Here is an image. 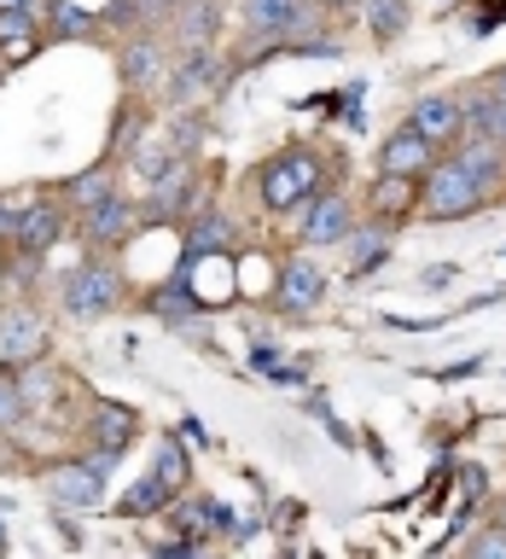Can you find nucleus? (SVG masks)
I'll return each instance as SVG.
<instances>
[{
  "instance_id": "423d86ee",
  "label": "nucleus",
  "mask_w": 506,
  "mask_h": 559,
  "mask_svg": "<svg viewBox=\"0 0 506 559\" xmlns=\"http://www.w3.org/2000/svg\"><path fill=\"white\" fill-rule=\"evenodd\" d=\"M321 297H326L321 262L314 257H286V269H279V280H274V309L279 314H309V309H321Z\"/></svg>"
},
{
  "instance_id": "20e7f679",
  "label": "nucleus",
  "mask_w": 506,
  "mask_h": 559,
  "mask_svg": "<svg viewBox=\"0 0 506 559\" xmlns=\"http://www.w3.org/2000/svg\"><path fill=\"white\" fill-rule=\"evenodd\" d=\"M47 344H52L47 338V321L29 304H7V309H0V361H7V367L41 361Z\"/></svg>"
},
{
  "instance_id": "39448f33",
  "label": "nucleus",
  "mask_w": 506,
  "mask_h": 559,
  "mask_svg": "<svg viewBox=\"0 0 506 559\" xmlns=\"http://www.w3.org/2000/svg\"><path fill=\"white\" fill-rule=\"evenodd\" d=\"M47 496L59 501V507H76V513H87V507H99V496H105V466L94 461V454L47 466Z\"/></svg>"
},
{
  "instance_id": "72a5a7b5",
  "label": "nucleus",
  "mask_w": 506,
  "mask_h": 559,
  "mask_svg": "<svg viewBox=\"0 0 506 559\" xmlns=\"http://www.w3.org/2000/svg\"><path fill=\"white\" fill-rule=\"evenodd\" d=\"M0 7H17V12H35V17H41V24H47V17H52V0H0Z\"/></svg>"
},
{
  "instance_id": "bb28decb",
  "label": "nucleus",
  "mask_w": 506,
  "mask_h": 559,
  "mask_svg": "<svg viewBox=\"0 0 506 559\" xmlns=\"http://www.w3.org/2000/svg\"><path fill=\"white\" fill-rule=\"evenodd\" d=\"M174 17H181V41L186 47H204L209 29H216V0H186Z\"/></svg>"
},
{
  "instance_id": "cd10ccee",
  "label": "nucleus",
  "mask_w": 506,
  "mask_h": 559,
  "mask_svg": "<svg viewBox=\"0 0 506 559\" xmlns=\"http://www.w3.org/2000/svg\"><path fill=\"white\" fill-rule=\"evenodd\" d=\"M24 414H29V402H24V384H17V373H7V367H0V431L24 426Z\"/></svg>"
},
{
  "instance_id": "7ed1b4c3",
  "label": "nucleus",
  "mask_w": 506,
  "mask_h": 559,
  "mask_svg": "<svg viewBox=\"0 0 506 559\" xmlns=\"http://www.w3.org/2000/svg\"><path fill=\"white\" fill-rule=\"evenodd\" d=\"M122 304V274L111 262H82L76 274L64 280V314L70 321H99V314H111Z\"/></svg>"
},
{
  "instance_id": "9b49d317",
  "label": "nucleus",
  "mask_w": 506,
  "mask_h": 559,
  "mask_svg": "<svg viewBox=\"0 0 506 559\" xmlns=\"http://www.w3.org/2000/svg\"><path fill=\"white\" fill-rule=\"evenodd\" d=\"M366 210H373L378 222H401V216H413V210H419V181H413V175H390V169H378L373 192H366Z\"/></svg>"
},
{
  "instance_id": "f257e3e1",
  "label": "nucleus",
  "mask_w": 506,
  "mask_h": 559,
  "mask_svg": "<svg viewBox=\"0 0 506 559\" xmlns=\"http://www.w3.org/2000/svg\"><path fill=\"white\" fill-rule=\"evenodd\" d=\"M483 204H489V187L460 164V157L431 164L425 181H419V216L425 222H466V216H478Z\"/></svg>"
},
{
  "instance_id": "6ab92c4d",
  "label": "nucleus",
  "mask_w": 506,
  "mask_h": 559,
  "mask_svg": "<svg viewBox=\"0 0 506 559\" xmlns=\"http://www.w3.org/2000/svg\"><path fill=\"white\" fill-rule=\"evenodd\" d=\"M105 199H117V192H111V169H105V164H94V169H82V175H70V181H64V204L82 210V216L94 204H105Z\"/></svg>"
},
{
  "instance_id": "b1692460",
  "label": "nucleus",
  "mask_w": 506,
  "mask_h": 559,
  "mask_svg": "<svg viewBox=\"0 0 506 559\" xmlns=\"http://www.w3.org/2000/svg\"><path fill=\"white\" fill-rule=\"evenodd\" d=\"M169 496H174V489L152 472V478H140L129 496H122V519H152L157 507H169Z\"/></svg>"
},
{
  "instance_id": "f704fd0d",
  "label": "nucleus",
  "mask_w": 506,
  "mask_h": 559,
  "mask_svg": "<svg viewBox=\"0 0 506 559\" xmlns=\"http://www.w3.org/2000/svg\"><path fill=\"white\" fill-rule=\"evenodd\" d=\"M17 216H24V210H17ZM17 216H12V210H0V239H12V234H17Z\"/></svg>"
},
{
  "instance_id": "dca6fc26",
  "label": "nucleus",
  "mask_w": 506,
  "mask_h": 559,
  "mask_svg": "<svg viewBox=\"0 0 506 559\" xmlns=\"http://www.w3.org/2000/svg\"><path fill=\"white\" fill-rule=\"evenodd\" d=\"M35 35H41V17L35 12H17V7H0V52L7 64H24L35 52Z\"/></svg>"
},
{
  "instance_id": "0eeeda50",
  "label": "nucleus",
  "mask_w": 506,
  "mask_h": 559,
  "mask_svg": "<svg viewBox=\"0 0 506 559\" xmlns=\"http://www.w3.org/2000/svg\"><path fill=\"white\" fill-rule=\"evenodd\" d=\"M431 164H436V140H425L413 122L390 129V140L378 146V169H390V175H413V181H425Z\"/></svg>"
},
{
  "instance_id": "a211bd4d",
  "label": "nucleus",
  "mask_w": 506,
  "mask_h": 559,
  "mask_svg": "<svg viewBox=\"0 0 506 559\" xmlns=\"http://www.w3.org/2000/svg\"><path fill=\"white\" fill-rule=\"evenodd\" d=\"M466 129H478V134L506 146V87L501 82H495V94H471L466 99Z\"/></svg>"
},
{
  "instance_id": "393cba45",
  "label": "nucleus",
  "mask_w": 506,
  "mask_h": 559,
  "mask_svg": "<svg viewBox=\"0 0 506 559\" xmlns=\"http://www.w3.org/2000/svg\"><path fill=\"white\" fill-rule=\"evenodd\" d=\"M209 70H216V64H209V47H186V52H181V70H174V105L198 94Z\"/></svg>"
},
{
  "instance_id": "f3484780",
  "label": "nucleus",
  "mask_w": 506,
  "mask_h": 559,
  "mask_svg": "<svg viewBox=\"0 0 506 559\" xmlns=\"http://www.w3.org/2000/svg\"><path fill=\"white\" fill-rule=\"evenodd\" d=\"M460 164H466L471 175H478V181H483L489 192H495V187H501V175H506V146H501V140H489V134L471 129V140L460 146Z\"/></svg>"
},
{
  "instance_id": "4c0bfd02",
  "label": "nucleus",
  "mask_w": 506,
  "mask_h": 559,
  "mask_svg": "<svg viewBox=\"0 0 506 559\" xmlns=\"http://www.w3.org/2000/svg\"><path fill=\"white\" fill-rule=\"evenodd\" d=\"M0 76H7V59H0Z\"/></svg>"
},
{
  "instance_id": "c756f323",
  "label": "nucleus",
  "mask_w": 506,
  "mask_h": 559,
  "mask_svg": "<svg viewBox=\"0 0 506 559\" xmlns=\"http://www.w3.org/2000/svg\"><path fill=\"white\" fill-rule=\"evenodd\" d=\"M52 35H87L94 29V12H82V7H64V0H52Z\"/></svg>"
},
{
  "instance_id": "5701e85b",
  "label": "nucleus",
  "mask_w": 506,
  "mask_h": 559,
  "mask_svg": "<svg viewBox=\"0 0 506 559\" xmlns=\"http://www.w3.org/2000/svg\"><path fill=\"white\" fill-rule=\"evenodd\" d=\"M384 257H390V222H378V227H366V234L349 239V269H356V274L378 269Z\"/></svg>"
},
{
  "instance_id": "f8f14e48",
  "label": "nucleus",
  "mask_w": 506,
  "mask_h": 559,
  "mask_svg": "<svg viewBox=\"0 0 506 559\" xmlns=\"http://www.w3.org/2000/svg\"><path fill=\"white\" fill-rule=\"evenodd\" d=\"M82 227H87V245L117 251V245L134 234V204H129V199H105V204H94V210L82 216Z\"/></svg>"
},
{
  "instance_id": "4be33fe9",
  "label": "nucleus",
  "mask_w": 506,
  "mask_h": 559,
  "mask_svg": "<svg viewBox=\"0 0 506 559\" xmlns=\"http://www.w3.org/2000/svg\"><path fill=\"white\" fill-rule=\"evenodd\" d=\"M233 245V222L227 216H204V222H192V239H186V262H198V257H216Z\"/></svg>"
},
{
  "instance_id": "473e14b6",
  "label": "nucleus",
  "mask_w": 506,
  "mask_h": 559,
  "mask_svg": "<svg viewBox=\"0 0 506 559\" xmlns=\"http://www.w3.org/2000/svg\"><path fill=\"white\" fill-rule=\"evenodd\" d=\"M471 554H478V559H501V554H506V519L489 524L483 536H471Z\"/></svg>"
},
{
  "instance_id": "aec40b11",
  "label": "nucleus",
  "mask_w": 506,
  "mask_h": 559,
  "mask_svg": "<svg viewBox=\"0 0 506 559\" xmlns=\"http://www.w3.org/2000/svg\"><path fill=\"white\" fill-rule=\"evenodd\" d=\"M157 70H164V47H157L152 35H134V41L122 47V76H129L134 87H152Z\"/></svg>"
},
{
  "instance_id": "a878e982",
  "label": "nucleus",
  "mask_w": 506,
  "mask_h": 559,
  "mask_svg": "<svg viewBox=\"0 0 506 559\" xmlns=\"http://www.w3.org/2000/svg\"><path fill=\"white\" fill-rule=\"evenodd\" d=\"M361 7H366V29L378 41H396L401 24H408V0H361Z\"/></svg>"
},
{
  "instance_id": "9d476101",
  "label": "nucleus",
  "mask_w": 506,
  "mask_h": 559,
  "mask_svg": "<svg viewBox=\"0 0 506 559\" xmlns=\"http://www.w3.org/2000/svg\"><path fill=\"white\" fill-rule=\"evenodd\" d=\"M303 239L309 245H338L349 239V199L344 192H321L303 204Z\"/></svg>"
},
{
  "instance_id": "412c9836",
  "label": "nucleus",
  "mask_w": 506,
  "mask_h": 559,
  "mask_svg": "<svg viewBox=\"0 0 506 559\" xmlns=\"http://www.w3.org/2000/svg\"><path fill=\"white\" fill-rule=\"evenodd\" d=\"M146 309L152 314H164V321H198V297H192L181 280H169V286H157V292H146Z\"/></svg>"
},
{
  "instance_id": "58836bf2",
  "label": "nucleus",
  "mask_w": 506,
  "mask_h": 559,
  "mask_svg": "<svg viewBox=\"0 0 506 559\" xmlns=\"http://www.w3.org/2000/svg\"><path fill=\"white\" fill-rule=\"evenodd\" d=\"M501 87H506V70H501Z\"/></svg>"
},
{
  "instance_id": "ddd939ff",
  "label": "nucleus",
  "mask_w": 506,
  "mask_h": 559,
  "mask_svg": "<svg viewBox=\"0 0 506 559\" xmlns=\"http://www.w3.org/2000/svg\"><path fill=\"white\" fill-rule=\"evenodd\" d=\"M297 12H303V0H244V29L256 35V41H286L291 24H297Z\"/></svg>"
},
{
  "instance_id": "f03ea898",
  "label": "nucleus",
  "mask_w": 506,
  "mask_h": 559,
  "mask_svg": "<svg viewBox=\"0 0 506 559\" xmlns=\"http://www.w3.org/2000/svg\"><path fill=\"white\" fill-rule=\"evenodd\" d=\"M256 192H262V204H268L274 216H291V210H303L309 199H321V157L314 152L268 157L262 175H256Z\"/></svg>"
},
{
  "instance_id": "c85d7f7f",
  "label": "nucleus",
  "mask_w": 506,
  "mask_h": 559,
  "mask_svg": "<svg viewBox=\"0 0 506 559\" xmlns=\"http://www.w3.org/2000/svg\"><path fill=\"white\" fill-rule=\"evenodd\" d=\"M169 164H181V146H169V140H152V146L134 157V169L146 175V181H157V175H164Z\"/></svg>"
},
{
  "instance_id": "e433bc0d",
  "label": "nucleus",
  "mask_w": 506,
  "mask_h": 559,
  "mask_svg": "<svg viewBox=\"0 0 506 559\" xmlns=\"http://www.w3.org/2000/svg\"><path fill=\"white\" fill-rule=\"evenodd\" d=\"M169 7H174V12H181V7H186V0H169Z\"/></svg>"
},
{
  "instance_id": "1a4fd4ad",
  "label": "nucleus",
  "mask_w": 506,
  "mask_h": 559,
  "mask_svg": "<svg viewBox=\"0 0 506 559\" xmlns=\"http://www.w3.org/2000/svg\"><path fill=\"white\" fill-rule=\"evenodd\" d=\"M408 122L425 140H436V146H448V140H460V129H466V105L448 99V94H425V99H413V117Z\"/></svg>"
},
{
  "instance_id": "2eb2a0df",
  "label": "nucleus",
  "mask_w": 506,
  "mask_h": 559,
  "mask_svg": "<svg viewBox=\"0 0 506 559\" xmlns=\"http://www.w3.org/2000/svg\"><path fill=\"white\" fill-rule=\"evenodd\" d=\"M186 199H192V175H186V164H169V169L152 181L146 222H174V216H181V204H186Z\"/></svg>"
},
{
  "instance_id": "4468645a",
  "label": "nucleus",
  "mask_w": 506,
  "mask_h": 559,
  "mask_svg": "<svg viewBox=\"0 0 506 559\" xmlns=\"http://www.w3.org/2000/svg\"><path fill=\"white\" fill-rule=\"evenodd\" d=\"M134 431H140L134 408H122V402H94V426H87V437H94L99 449L122 454V449L134 443Z\"/></svg>"
},
{
  "instance_id": "6e6552de",
  "label": "nucleus",
  "mask_w": 506,
  "mask_h": 559,
  "mask_svg": "<svg viewBox=\"0 0 506 559\" xmlns=\"http://www.w3.org/2000/svg\"><path fill=\"white\" fill-rule=\"evenodd\" d=\"M64 239V204H29L24 216H17V234H12V245L17 251H29V257H47L52 245Z\"/></svg>"
},
{
  "instance_id": "2f4dec72",
  "label": "nucleus",
  "mask_w": 506,
  "mask_h": 559,
  "mask_svg": "<svg viewBox=\"0 0 506 559\" xmlns=\"http://www.w3.org/2000/svg\"><path fill=\"white\" fill-rule=\"evenodd\" d=\"M186 472H192V461H186V454L174 449V443H164V454H157V478H164L169 489H181V484H186Z\"/></svg>"
},
{
  "instance_id": "c9c22d12",
  "label": "nucleus",
  "mask_w": 506,
  "mask_h": 559,
  "mask_svg": "<svg viewBox=\"0 0 506 559\" xmlns=\"http://www.w3.org/2000/svg\"><path fill=\"white\" fill-rule=\"evenodd\" d=\"M321 7H332V12H344V7H361V0H321Z\"/></svg>"
},
{
  "instance_id": "7c9ffc66",
  "label": "nucleus",
  "mask_w": 506,
  "mask_h": 559,
  "mask_svg": "<svg viewBox=\"0 0 506 559\" xmlns=\"http://www.w3.org/2000/svg\"><path fill=\"white\" fill-rule=\"evenodd\" d=\"M17 384H24V402H29V408H35V402H52V396H59V373H41V367L17 373Z\"/></svg>"
}]
</instances>
